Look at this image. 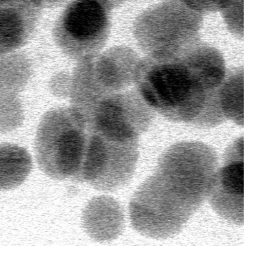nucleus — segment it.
<instances>
[{
  "mask_svg": "<svg viewBox=\"0 0 257 258\" xmlns=\"http://www.w3.org/2000/svg\"><path fill=\"white\" fill-rule=\"evenodd\" d=\"M112 0H71L53 28L54 40L62 52L81 60L98 53L111 29Z\"/></svg>",
  "mask_w": 257,
  "mask_h": 258,
  "instance_id": "5",
  "label": "nucleus"
},
{
  "mask_svg": "<svg viewBox=\"0 0 257 258\" xmlns=\"http://www.w3.org/2000/svg\"><path fill=\"white\" fill-rule=\"evenodd\" d=\"M226 26L234 36H243V0H226L220 10Z\"/></svg>",
  "mask_w": 257,
  "mask_h": 258,
  "instance_id": "16",
  "label": "nucleus"
},
{
  "mask_svg": "<svg viewBox=\"0 0 257 258\" xmlns=\"http://www.w3.org/2000/svg\"><path fill=\"white\" fill-rule=\"evenodd\" d=\"M221 109L226 119L243 125V69L227 70L219 93Z\"/></svg>",
  "mask_w": 257,
  "mask_h": 258,
  "instance_id": "14",
  "label": "nucleus"
},
{
  "mask_svg": "<svg viewBox=\"0 0 257 258\" xmlns=\"http://www.w3.org/2000/svg\"><path fill=\"white\" fill-rule=\"evenodd\" d=\"M226 72L221 52L200 39L175 53L139 59L134 82L146 103L165 118L213 127L226 120L219 98Z\"/></svg>",
  "mask_w": 257,
  "mask_h": 258,
  "instance_id": "1",
  "label": "nucleus"
},
{
  "mask_svg": "<svg viewBox=\"0 0 257 258\" xmlns=\"http://www.w3.org/2000/svg\"><path fill=\"white\" fill-rule=\"evenodd\" d=\"M202 14L181 0H164L138 17L135 38L147 54L176 53L200 39Z\"/></svg>",
  "mask_w": 257,
  "mask_h": 258,
  "instance_id": "4",
  "label": "nucleus"
},
{
  "mask_svg": "<svg viewBox=\"0 0 257 258\" xmlns=\"http://www.w3.org/2000/svg\"><path fill=\"white\" fill-rule=\"evenodd\" d=\"M208 198L219 216L229 222L243 225V137L237 138L226 149L224 165L214 175Z\"/></svg>",
  "mask_w": 257,
  "mask_h": 258,
  "instance_id": "8",
  "label": "nucleus"
},
{
  "mask_svg": "<svg viewBox=\"0 0 257 258\" xmlns=\"http://www.w3.org/2000/svg\"><path fill=\"white\" fill-rule=\"evenodd\" d=\"M113 1L118 7V6H119V5L123 4L125 1H126L127 0H113Z\"/></svg>",
  "mask_w": 257,
  "mask_h": 258,
  "instance_id": "19",
  "label": "nucleus"
},
{
  "mask_svg": "<svg viewBox=\"0 0 257 258\" xmlns=\"http://www.w3.org/2000/svg\"><path fill=\"white\" fill-rule=\"evenodd\" d=\"M132 49L124 46L112 48L81 61L84 83L95 95L107 97L129 86L133 80L139 61Z\"/></svg>",
  "mask_w": 257,
  "mask_h": 258,
  "instance_id": "9",
  "label": "nucleus"
},
{
  "mask_svg": "<svg viewBox=\"0 0 257 258\" xmlns=\"http://www.w3.org/2000/svg\"><path fill=\"white\" fill-rule=\"evenodd\" d=\"M24 119V110L17 95L0 96V132L7 133L20 127Z\"/></svg>",
  "mask_w": 257,
  "mask_h": 258,
  "instance_id": "15",
  "label": "nucleus"
},
{
  "mask_svg": "<svg viewBox=\"0 0 257 258\" xmlns=\"http://www.w3.org/2000/svg\"><path fill=\"white\" fill-rule=\"evenodd\" d=\"M191 8L201 13L219 11L226 0H181Z\"/></svg>",
  "mask_w": 257,
  "mask_h": 258,
  "instance_id": "17",
  "label": "nucleus"
},
{
  "mask_svg": "<svg viewBox=\"0 0 257 258\" xmlns=\"http://www.w3.org/2000/svg\"><path fill=\"white\" fill-rule=\"evenodd\" d=\"M154 111L138 91L112 94L98 102L87 120L90 128L124 140H138L149 126Z\"/></svg>",
  "mask_w": 257,
  "mask_h": 258,
  "instance_id": "7",
  "label": "nucleus"
},
{
  "mask_svg": "<svg viewBox=\"0 0 257 258\" xmlns=\"http://www.w3.org/2000/svg\"><path fill=\"white\" fill-rule=\"evenodd\" d=\"M124 218L122 209L114 199L107 197L93 199L83 214L88 234L98 241L112 240L121 232Z\"/></svg>",
  "mask_w": 257,
  "mask_h": 258,
  "instance_id": "11",
  "label": "nucleus"
},
{
  "mask_svg": "<svg viewBox=\"0 0 257 258\" xmlns=\"http://www.w3.org/2000/svg\"><path fill=\"white\" fill-rule=\"evenodd\" d=\"M138 155V140H119L91 130L80 181L98 190L117 189L131 179Z\"/></svg>",
  "mask_w": 257,
  "mask_h": 258,
  "instance_id": "6",
  "label": "nucleus"
},
{
  "mask_svg": "<svg viewBox=\"0 0 257 258\" xmlns=\"http://www.w3.org/2000/svg\"><path fill=\"white\" fill-rule=\"evenodd\" d=\"M41 12L29 3L0 6V55L17 51L28 43Z\"/></svg>",
  "mask_w": 257,
  "mask_h": 258,
  "instance_id": "10",
  "label": "nucleus"
},
{
  "mask_svg": "<svg viewBox=\"0 0 257 258\" xmlns=\"http://www.w3.org/2000/svg\"><path fill=\"white\" fill-rule=\"evenodd\" d=\"M32 160L23 147L0 144V189H10L22 184L30 173Z\"/></svg>",
  "mask_w": 257,
  "mask_h": 258,
  "instance_id": "12",
  "label": "nucleus"
},
{
  "mask_svg": "<svg viewBox=\"0 0 257 258\" xmlns=\"http://www.w3.org/2000/svg\"><path fill=\"white\" fill-rule=\"evenodd\" d=\"M33 6L42 10L43 8L55 7L65 0H28Z\"/></svg>",
  "mask_w": 257,
  "mask_h": 258,
  "instance_id": "18",
  "label": "nucleus"
},
{
  "mask_svg": "<svg viewBox=\"0 0 257 258\" xmlns=\"http://www.w3.org/2000/svg\"><path fill=\"white\" fill-rule=\"evenodd\" d=\"M87 123L76 108L46 112L38 125L35 152L40 169L51 178L80 181L87 144Z\"/></svg>",
  "mask_w": 257,
  "mask_h": 258,
  "instance_id": "3",
  "label": "nucleus"
},
{
  "mask_svg": "<svg viewBox=\"0 0 257 258\" xmlns=\"http://www.w3.org/2000/svg\"><path fill=\"white\" fill-rule=\"evenodd\" d=\"M32 73L31 61L24 52L15 51L0 55V96L18 95Z\"/></svg>",
  "mask_w": 257,
  "mask_h": 258,
  "instance_id": "13",
  "label": "nucleus"
},
{
  "mask_svg": "<svg viewBox=\"0 0 257 258\" xmlns=\"http://www.w3.org/2000/svg\"><path fill=\"white\" fill-rule=\"evenodd\" d=\"M218 155L197 141L176 143L159 158L155 172L137 189L129 206L131 223L154 238L177 234L207 198Z\"/></svg>",
  "mask_w": 257,
  "mask_h": 258,
  "instance_id": "2",
  "label": "nucleus"
}]
</instances>
